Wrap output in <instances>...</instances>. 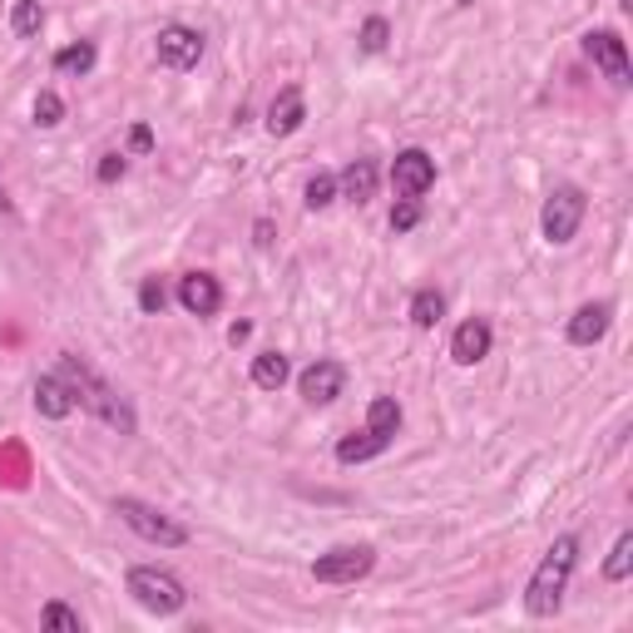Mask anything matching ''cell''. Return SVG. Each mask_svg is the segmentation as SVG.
Segmentation results:
<instances>
[{
  "instance_id": "cell-1",
  "label": "cell",
  "mask_w": 633,
  "mask_h": 633,
  "mask_svg": "<svg viewBox=\"0 0 633 633\" xmlns=\"http://www.w3.org/2000/svg\"><path fill=\"white\" fill-rule=\"evenodd\" d=\"M60 376H65L70 392H75V406L94 411V416H100L104 426H114L120 436H134V411H129V401L114 392V386L104 382V376L94 372L84 356H75V352L60 356Z\"/></svg>"
},
{
  "instance_id": "cell-2",
  "label": "cell",
  "mask_w": 633,
  "mask_h": 633,
  "mask_svg": "<svg viewBox=\"0 0 633 633\" xmlns=\"http://www.w3.org/2000/svg\"><path fill=\"white\" fill-rule=\"evenodd\" d=\"M574 559H579V540H574V535H564V540H554L550 550H544L540 569L530 574V589H525V609H530L535 619L559 614V604H564V589H569V574H574Z\"/></svg>"
},
{
  "instance_id": "cell-3",
  "label": "cell",
  "mask_w": 633,
  "mask_h": 633,
  "mask_svg": "<svg viewBox=\"0 0 633 633\" xmlns=\"http://www.w3.org/2000/svg\"><path fill=\"white\" fill-rule=\"evenodd\" d=\"M129 594H134V604L149 609V614H158V619L178 614V609L188 604L184 579L168 574V569H158V564H139V569H129Z\"/></svg>"
},
{
  "instance_id": "cell-4",
  "label": "cell",
  "mask_w": 633,
  "mask_h": 633,
  "mask_svg": "<svg viewBox=\"0 0 633 633\" xmlns=\"http://www.w3.org/2000/svg\"><path fill=\"white\" fill-rule=\"evenodd\" d=\"M114 515H120L124 525H129L139 540H149V544H158V550H178V544H188V530L178 520H168L158 505H149V500H134V495H120L114 500Z\"/></svg>"
},
{
  "instance_id": "cell-5",
  "label": "cell",
  "mask_w": 633,
  "mask_h": 633,
  "mask_svg": "<svg viewBox=\"0 0 633 633\" xmlns=\"http://www.w3.org/2000/svg\"><path fill=\"white\" fill-rule=\"evenodd\" d=\"M584 188H574V184H564V188H554L550 198H544V214H540V234L544 242H554V248H564L569 238L579 234V224H584Z\"/></svg>"
},
{
  "instance_id": "cell-6",
  "label": "cell",
  "mask_w": 633,
  "mask_h": 633,
  "mask_svg": "<svg viewBox=\"0 0 633 633\" xmlns=\"http://www.w3.org/2000/svg\"><path fill=\"white\" fill-rule=\"evenodd\" d=\"M372 564H376L372 544H336V550L316 554L312 579L316 584H356V579L372 574Z\"/></svg>"
},
{
  "instance_id": "cell-7",
  "label": "cell",
  "mask_w": 633,
  "mask_h": 633,
  "mask_svg": "<svg viewBox=\"0 0 633 633\" xmlns=\"http://www.w3.org/2000/svg\"><path fill=\"white\" fill-rule=\"evenodd\" d=\"M584 55L594 60L599 70H604V80L614 84V90H629V84H633L629 45L614 35V30H589V35H584Z\"/></svg>"
},
{
  "instance_id": "cell-8",
  "label": "cell",
  "mask_w": 633,
  "mask_h": 633,
  "mask_svg": "<svg viewBox=\"0 0 633 633\" xmlns=\"http://www.w3.org/2000/svg\"><path fill=\"white\" fill-rule=\"evenodd\" d=\"M204 60V35L188 25H164L158 30V65L164 70H194Z\"/></svg>"
},
{
  "instance_id": "cell-9",
  "label": "cell",
  "mask_w": 633,
  "mask_h": 633,
  "mask_svg": "<svg viewBox=\"0 0 633 633\" xmlns=\"http://www.w3.org/2000/svg\"><path fill=\"white\" fill-rule=\"evenodd\" d=\"M392 184L401 198H421L430 184H436V158L426 149H401L392 164Z\"/></svg>"
},
{
  "instance_id": "cell-10",
  "label": "cell",
  "mask_w": 633,
  "mask_h": 633,
  "mask_svg": "<svg viewBox=\"0 0 633 633\" xmlns=\"http://www.w3.org/2000/svg\"><path fill=\"white\" fill-rule=\"evenodd\" d=\"M342 386H346L342 362H312L308 372L298 376V392H302L308 406H332V401L342 396Z\"/></svg>"
},
{
  "instance_id": "cell-11",
  "label": "cell",
  "mask_w": 633,
  "mask_h": 633,
  "mask_svg": "<svg viewBox=\"0 0 633 633\" xmlns=\"http://www.w3.org/2000/svg\"><path fill=\"white\" fill-rule=\"evenodd\" d=\"M178 302L194 316H214L224 308V288H218L214 272H188V278H178Z\"/></svg>"
},
{
  "instance_id": "cell-12",
  "label": "cell",
  "mask_w": 633,
  "mask_h": 633,
  "mask_svg": "<svg viewBox=\"0 0 633 633\" xmlns=\"http://www.w3.org/2000/svg\"><path fill=\"white\" fill-rule=\"evenodd\" d=\"M490 342H495L490 322L470 316V322H460L456 336H450V356H456L460 366H475V362H485V356H490Z\"/></svg>"
},
{
  "instance_id": "cell-13",
  "label": "cell",
  "mask_w": 633,
  "mask_h": 633,
  "mask_svg": "<svg viewBox=\"0 0 633 633\" xmlns=\"http://www.w3.org/2000/svg\"><path fill=\"white\" fill-rule=\"evenodd\" d=\"M609 322H614V308H609V302H589V308H579L574 316H569V342H574V346L604 342Z\"/></svg>"
},
{
  "instance_id": "cell-14",
  "label": "cell",
  "mask_w": 633,
  "mask_h": 633,
  "mask_svg": "<svg viewBox=\"0 0 633 633\" xmlns=\"http://www.w3.org/2000/svg\"><path fill=\"white\" fill-rule=\"evenodd\" d=\"M302 120H308V100H302V90H282L278 100L268 104V134H278V139L298 134Z\"/></svg>"
},
{
  "instance_id": "cell-15",
  "label": "cell",
  "mask_w": 633,
  "mask_h": 633,
  "mask_svg": "<svg viewBox=\"0 0 633 633\" xmlns=\"http://www.w3.org/2000/svg\"><path fill=\"white\" fill-rule=\"evenodd\" d=\"M35 411L50 421H65L70 411H75V392H70V382L60 372H50L35 382Z\"/></svg>"
},
{
  "instance_id": "cell-16",
  "label": "cell",
  "mask_w": 633,
  "mask_h": 633,
  "mask_svg": "<svg viewBox=\"0 0 633 633\" xmlns=\"http://www.w3.org/2000/svg\"><path fill=\"white\" fill-rule=\"evenodd\" d=\"M336 188H342L352 204H366V198L376 194V164L372 158H352V164L342 168V178H336Z\"/></svg>"
},
{
  "instance_id": "cell-17",
  "label": "cell",
  "mask_w": 633,
  "mask_h": 633,
  "mask_svg": "<svg viewBox=\"0 0 633 633\" xmlns=\"http://www.w3.org/2000/svg\"><path fill=\"white\" fill-rule=\"evenodd\" d=\"M386 446H392L386 436H376V430H362V436H346L342 446H336V460H342V466H362V460L382 456Z\"/></svg>"
},
{
  "instance_id": "cell-18",
  "label": "cell",
  "mask_w": 633,
  "mask_h": 633,
  "mask_svg": "<svg viewBox=\"0 0 633 633\" xmlns=\"http://www.w3.org/2000/svg\"><path fill=\"white\" fill-rule=\"evenodd\" d=\"M288 356L282 352H258L252 356V386H262V392H278L282 382H288Z\"/></svg>"
},
{
  "instance_id": "cell-19",
  "label": "cell",
  "mask_w": 633,
  "mask_h": 633,
  "mask_svg": "<svg viewBox=\"0 0 633 633\" xmlns=\"http://www.w3.org/2000/svg\"><path fill=\"white\" fill-rule=\"evenodd\" d=\"M366 430H376V436L396 440V430H401V406H396V396H376L372 406H366Z\"/></svg>"
},
{
  "instance_id": "cell-20",
  "label": "cell",
  "mask_w": 633,
  "mask_h": 633,
  "mask_svg": "<svg viewBox=\"0 0 633 633\" xmlns=\"http://www.w3.org/2000/svg\"><path fill=\"white\" fill-rule=\"evenodd\" d=\"M440 316H446V298H440L436 288H421L416 298H411V322H416L421 332H430Z\"/></svg>"
},
{
  "instance_id": "cell-21",
  "label": "cell",
  "mask_w": 633,
  "mask_h": 633,
  "mask_svg": "<svg viewBox=\"0 0 633 633\" xmlns=\"http://www.w3.org/2000/svg\"><path fill=\"white\" fill-rule=\"evenodd\" d=\"M94 60H100V50H94L90 40H80V45L60 50V55H55V70H60V75H90Z\"/></svg>"
},
{
  "instance_id": "cell-22",
  "label": "cell",
  "mask_w": 633,
  "mask_h": 633,
  "mask_svg": "<svg viewBox=\"0 0 633 633\" xmlns=\"http://www.w3.org/2000/svg\"><path fill=\"white\" fill-rule=\"evenodd\" d=\"M302 204H308L312 214L316 208H332L336 204V174H312L308 188H302Z\"/></svg>"
},
{
  "instance_id": "cell-23",
  "label": "cell",
  "mask_w": 633,
  "mask_h": 633,
  "mask_svg": "<svg viewBox=\"0 0 633 633\" xmlns=\"http://www.w3.org/2000/svg\"><path fill=\"white\" fill-rule=\"evenodd\" d=\"M40 624H45L50 633H84V619H80L70 604H60V599H55V604H45V614H40Z\"/></svg>"
},
{
  "instance_id": "cell-24",
  "label": "cell",
  "mask_w": 633,
  "mask_h": 633,
  "mask_svg": "<svg viewBox=\"0 0 633 633\" xmlns=\"http://www.w3.org/2000/svg\"><path fill=\"white\" fill-rule=\"evenodd\" d=\"M629 569H633V535H619V540H614V550H609L604 574L614 579V584H624V579H629Z\"/></svg>"
},
{
  "instance_id": "cell-25",
  "label": "cell",
  "mask_w": 633,
  "mask_h": 633,
  "mask_svg": "<svg viewBox=\"0 0 633 633\" xmlns=\"http://www.w3.org/2000/svg\"><path fill=\"white\" fill-rule=\"evenodd\" d=\"M40 25H45V10H40V0H20L15 15H10V30H15V35H35Z\"/></svg>"
},
{
  "instance_id": "cell-26",
  "label": "cell",
  "mask_w": 633,
  "mask_h": 633,
  "mask_svg": "<svg viewBox=\"0 0 633 633\" xmlns=\"http://www.w3.org/2000/svg\"><path fill=\"white\" fill-rule=\"evenodd\" d=\"M60 120H65V100H60L55 90H40V100H35V124H40V129H55Z\"/></svg>"
},
{
  "instance_id": "cell-27",
  "label": "cell",
  "mask_w": 633,
  "mask_h": 633,
  "mask_svg": "<svg viewBox=\"0 0 633 633\" xmlns=\"http://www.w3.org/2000/svg\"><path fill=\"white\" fill-rule=\"evenodd\" d=\"M386 40H392V25H386L382 15H372V20L362 25V50H366V55H382Z\"/></svg>"
},
{
  "instance_id": "cell-28",
  "label": "cell",
  "mask_w": 633,
  "mask_h": 633,
  "mask_svg": "<svg viewBox=\"0 0 633 633\" xmlns=\"http://www.w3.org/2000/svg\"><path fill=\"white\" fill-rule=\"evenodd\" d=\"M421 224V198H401L392 208V234H411Z\"/></svg>"
},
{
  "instance_id": "cell-29",
  "label": "cell",
  "mask_w": 633,
  "mask_h": 633,
  "mask_svg": "<svg viewBox=\"0 0 633 633\" xmlns=\"http://www.w3.org/2000/svg\"><path fill=\"white\" fill-rule=\"evenodd\" d=\"M164 302H168L164 282H158V278H144V282H139V308L154 316V312H164Z\"/></svg>"
},
{
  "instance_id": "cell-30",
  "label": "cell",
  "mask_w": 633,
  "mask_h": 633,
  "mask_svg": "<svg viewBox=\"0 0 633 633\" xmlns=\"http://www.w3.org/2000/svg\"><path fill=\"white\" fill-rule=\"evenodd\" d=\"M114 178H124V154H104L100 158V184H114Z\"/></svg>"
},
{
  "instance_id": "cell-31",
  "label": "cell",
  "mask_w": 633,
  "mask_h": 633,
  "mask_svg": "<svg viewBox=\"0 0 633 633\" xmlns=\"http://www.w3.org/2000/svg\"><path fill=\"white\" fill-rule=\"evenodd\" d=\"M129 149H134V154H149V149H154V134L144 129V124H139V129L129 134Z\"/></svg>"
},
{
  "instance_id": "cell-32",
  "label": "cell",
  "mask_w": 633,
  "mask_h": 633,
  "mask_svg": "<svg viewBox=\"0 0 633 633\" xmlns=\"http://www.w3.org/2000/svg\"><path fill=\"white\" fill-rule=\"evenodd\" d=\"M6 208H10V204H6V194H0V214H6Z\"/></svg>"
}]
</instances>
